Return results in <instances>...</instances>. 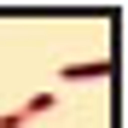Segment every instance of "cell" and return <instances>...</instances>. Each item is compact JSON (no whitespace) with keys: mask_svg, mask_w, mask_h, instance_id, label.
<instances>
[{"mask_svg":"<svg viewBox=\"0 0 128 128\" xmlns=\"http://www.w3.org/2000/svg\"><path fill=\"white\" fill-rule=\"evenodd\" d=\"M0 128H24V116L18 111H0Z\"/></svg>","mask_w":128,"mask_h":128,"instance_id":"obj_3","label":"cell"},{"mask_svg":"<svg viewBox=\"0 0 128 128\" xmlns=\"http://www.w3.org/2000/svg\"><path fill=\"white\" fill-rule=\"evenodd\" d=\"M88 76H111L105 58H88V64H64V82H88Z\"/></svg>","mask_w":128,"mask_h":128,"instance_id":"obj_1","label":"cell"},{"mask_svg":"<svg viewBox=\"0 0 128 128\" xmlns=\"http://www.w3.org/2000/svg\"><path fill=\"white\" fill-rule=\"evenodd\" d=\"M52 105H58V93H47V88H41V93H29V99H24V111H18V116L29 122V116H41V111H52Z\"/></svg>","mask_w":128,"mask_h":128,"instance_id":"obj_2","label":"cell"}]
</instances>
